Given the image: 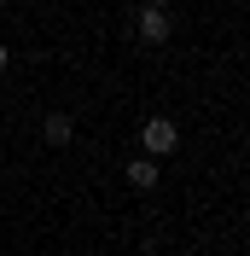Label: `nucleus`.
Masks as SVG:
<instances>
[{
  "label": "nucleus",
  "instance_id": "nucleus-4",
  "mask_svg": "<svg viewBox=\"0 0 250 256\" xmlns=\"http://www.w3.org/2000/svg\"><path fill=\"white\" fill-rule=\"evenodd\" d=\"M128 186H134V192H152L157 186V158H134V163H128Z\"/></svg>",
  "mask_w": 250,
  "mask_h": 256
},
{
  "label": "nucleus",
  "instance_id": "nucleus-2",
  "mask_svg": "<svg viewBox=\"0 0 250 256\" xmlns=\"http://www.w3.org/2000/svg\"><path fill=\"white\" fill-rule=\"evenodd\" d=\"M134 30H140V41H152V47H163V41H169V12H163V6H140V12H134Z\"/></svg>",
  "mask_w": 250,
  "mask_h": 256
},
{
  "label": "nucleus",
  "instance_id": "nucleus-5",
  "mask_svg": "<svg viewBox=\"0 0 250 256\" xmlns=\"http://www.w3.org/2000/svg\"><path fill=\"white\" fill-rule=\"evenodd\" d=\"M0 70H6V41H0Z\"/></svg>",
  "mask_w": 250,
  "mask_h": 256
},
{
  "label": "nucleus",
  "instance_id": "nucleus-6",
  "mask_svg": "<svg viewBox=\"0 0 250 256\" xmlns=\"http://www.w3.org/2000/svg\"><path fill=\"white\" fill-rule=\"evenodd\" d=\"M146 6H169V0H146Z\"/></svg>",
  "mask_w": 250,
  "mask_h": 256
},
{
  "label": "nucleus",
  "instance_id": "nucleus-3",
  "mask_svg": "<svg viewBox=\"0 0 250 256\" xmlns=\"http://www.w3.org/2000/svg\"><path fill=\"white\" fill-rule=\"evenodd\" d=\"M41 134H47V146H70V140H76V122H70L64 111H52L47 122H41Z\"/></svg>",
  "mask_w": 250,
  "mask_h": 256
},
{
  "label": "nucleus",
  "instance_id": "nucleus-1",
  "mask_svg": "<svg viewBox=\"0 0 250 256\" xmlns=\"http://www.w3.org/2000/svg\"><path fill=\"white\" fill-rule=\"evenodd\" d=\"M140 146H146V152H152V158H169L174 146H180V128H174L169 116H152V122L140 128Z\"/></svg>",
  "mask_w": 250,
  "mask_h": 256
}]
</instances>
